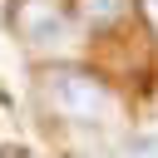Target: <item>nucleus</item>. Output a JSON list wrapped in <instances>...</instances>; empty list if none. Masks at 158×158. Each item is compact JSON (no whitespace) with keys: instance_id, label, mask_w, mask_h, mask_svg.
Returning a JSON list of instances; mask_svg holds the SVG:
<instances>
[{"instance_id":"f257e3e1","label":"nucleus","mask_w":158,"mask_h":158,"mask_svg":"<svg viewBox=\"0 0 158 158\" xmlns=\"http://www.w3.org/2000/svg\"><path fill=\"white\" fill-rule=\"evenodd\" d=\"M44 99L64 118H94L109 109V84L89 69H49L44 74Z\"/></svg>"},{"instance_id":"f03ea898","label":"nucleus","mask_w":158,"mask_h":158,"mask_svg":"<svg viewBox=\"0 0 158 158\" xmlns=\"http://www.w3.org/2000/svg\"><path fill=\"white\" fill-rule=\"evenodd\" d=\"M15 25H20V35L30 44H49V40L64 35V10H59V0H20Z\"/></svg>"},{"instance_id":"7ed1b4c3","label":"nucleus","mask_w":158,"mask_h":158,"mask_svg":"<svg viewBox=\"0 0 158 158\" xmlns=\"http://www.w3.org/2000/svg\"><path fill=\"white\" fill-rule=\"evenodd\" d=\"M123 5H128V0H79V15H84V25L104 30V25H114V20L123 15Z\"/></svg>"},{"instance_id":"20e7f679","label":"nucleus","mask_w":158,"mask_h":158,"mask_svg":"<svg viewBox=\"0 0 158 158\" xmlns=\"http://www.w3.org/2000/svg\"><path fill=\"white\" fill-rule=\"evenodd\" d=\"M5 158H30V153H5Z\"/></svg>"}]
</instances>
